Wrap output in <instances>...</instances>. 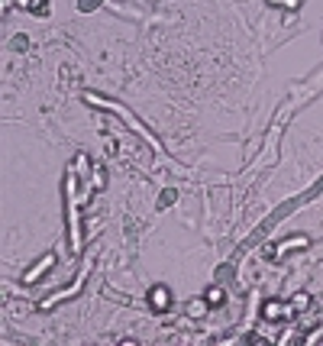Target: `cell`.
Instances as JSON below:
<instances>
[{
	"mask_svg": "<svg viewBox=\"0 0 323 346\" xmlns=\"http://www.w3.org/2000/svg\"><path fill=\"white\" fill-rule=\"evenodd\" d=\"M87 100H91V104H97V107H104V110H113V114H120V116H123V120H126V123L133 126V133H139V136H142V139H149V146H152L155 152H162L159 139H155L152 133L146 130V126L139 123V120H136V116H133V114H130V110H126V107H120V104H110V100H104V97H87Z\"/></svg>",
	"mask_w": 323,
	"mask_h": 346,
	"instance_id": "cell-2",
	"label": "cell"
},
{
	"mask_svg": "<svg viewBox=\"0 0 323 346\" xmlns=\"http://www.w3.org/2000/svg\"><path fill=\"white\" fill-rule=\"evenodd\" d=\"M65 194H68V230H71V253H81V220H78V172L68 169L65 175Z\"/></svg>",
	"mask_w": 323,
	"mask_h": 346,
	"instance_id": "cell-1",
	"label": "cell"
},
{
	"mask_svg": "<svg viewBox=\"0 0 323 346\" xmlns=\"http://www.w3.org/2000/svg\"><path fill=\"white\" fill-rule=\"evenodd\" d=\"M285 314V308H278V304H265V317H278Z\"/></svg>",
	"mask_w": 323,
	"mask_h": 346,
	"instance_id": "cell-6",
	"label": "cell"
},
{
	"mask_svg": "<svg viewBox=\"0 0 323 346\" xmlns=\"http://www.w3.org/2000/svg\"><path fill=\"white\" fill-rule=\"evenodd\" d=\"M52 265H55V256H52V253H46V259H39V265H36L32 272H26V278H23V282H36V278L42 275V272H49Z\"/></svg>",
	"mask_w": 323,
	"mask_h": 346,
	"instance_id": "cell-4",
	"label": "cell"
},
{
	"mask_svg": "<svg viewBox=\"0 0 323 346\" xmlns=\"http://www.w3.org/2000/svg\"><path fill=\"white\" fill-rule=\"evenodd\" d=\"M84 275H87V272H81V275H78V282L71 285V288H65V291L52 294V298H49V301H42V308H55V304H58V301H62V298H68V294H75L78 288H81V285H84Z\"/></svg>",
	"mask_w": 323,
	"mask_h": 346,
	"instance_id": "cell-3",
	"label": "cell"
},
{
	"mask_svg": "<svg viewBox=\"0 0 323 346\" xmlns=\"http://www.w3.org/2000/svg\"><path fill=\"white\" fill-rule=\"evenodd\" d=\"M220 298H223V294L216 291V288H214V291H207V301H210V304H216V301H220Z\"/></svg>",
	"mask_w": 323,
	"mask_h": 346,
	"instance_id": "cell-8",
	"label": "cell"
},
{
	"mask_svg": "<svg viewBox=\"0 0 323 346\" xmlns=\"http://www.w3.org/2000/svg\"><path fill=\"white\" fill-rule=\"evenodd\" d=\"M188 311H191L194 317H200V314H204V301H194V304H191V308H188Z\"/></svg>",
	"mask_w": 323,
	"mask_h": 346,
	"instance_id": "cell-7",
	"label": "cell"
},
{
	"mask_svg": "<svg viewBox=\"0 0 323 346\" xmlns=\"http://www.w3.org/2000/svg\"><path fill=\"white\" fill-rule=\"evenodd\" d=\"M152 304L159 311H165V308H168V291H165V288H155V291H152Z\"/></svg>",
	"mask_w": 323,
	"mask_h": 346,
	"instance_id": "cell-5",
	"label": "cell"
}]
</instances>
